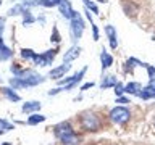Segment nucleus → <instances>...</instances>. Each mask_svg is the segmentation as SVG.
<instances>
[{
	"mask_svg": "<svg viewBox=\"0 0 155 145\" xmlns=\"http://www.w3.org/2000/svg\"><path fill=\"white\" fill-rule=\"evenodd\" d=\"M86 71H87V68H82V69L79 72H76L74 76H71V77H65V79H58V84L60 85H65V90H70L73 89L78 82H79L82 79V76L86 74Z\"/></svg>",
	"mask_w": 155,
	"mask_h": 145,
	"instance_id": "423d86ee",
	"label": "nucleus"
},
{
	"mask_svg": "<svg viewBox=\"0 0 155 145\" xmlns=\"http://www.w3.org/2000/svg\"><path fill=\"white\" fill-rule=\"evenodd\" d=\"M52 40L53 42H60V34H58V29L53 27V36H52Z\"/></svg>",
	"mask_w": 155,
	"mask_h": 145,
	"instance_id": "c85d7f7f",
	"label": "nucleus"
},
{
	"mask_svg": "<svg viewBox=\"0 0 155 145\" xmlns=\"http://www.w3.org/2000/svg\"><path fill=\"white\" fill-rule=\"evenodd\" d=\"M10 129H13V126L8 123L7 119H0V132H5V130H10Z\"/></svg>",
	"mask_w": 155,
	"mask_h": 145,
	"instance_id": "b1692460",
	"label": "nucleus"
},
{
	"mask_svg": "<svg viewBox=\"0 0 155 145\" xmlns=\"http://www.w3.org/2000/svg\"><path fill=\"white\" fill-rule=\"evenodd\" d=\"M3 24H5V18H0V36H2V32H3Z\"/></svg>",
	"mask_w": 155,
	"mask_h": 145,
	"instance_id": "c756f323",
	"label": "nucleus"
},
{
	"mask_svg": "<svg viewBox=\"0 0 155 145\" xmlns=\"http://www.w3.org/2000/svg\"><path fill=\"white\" fill-rule=\"evenodd\" d=\"M92 85H94V82H87V84H84L81 87V90H86V89H89V87H92Z\"/></svg>",
	"mask_w": 155,
	"mask_h": 145,
	"instance_id": "7c9ffc66",
	"label": "nucleus"
},
{
	"mask_svg": "<svg viewBox=\"0 0 155 145\" xmlns=\"http://www.w3.org/2000/svg\"><path fill=\"white\" fill-rule=\"evenodd\" d=\"M116 84H118V81H116L115 76H105L104 81H102V84H100V87L102 89H108V87H115Z\"/></svg>",
	"mask_w": 155,
	"mask_h": 145,
	"instance_id": "f3484780",
	"label": "nucleus"
},
{
	"mask_svg": "<svg viewBox=\"0 0 155 145\" xmlns=\"http://www.w3.org/2000/svg\"><path fill=\"white\" fill-rule=\"evenodd\" d=\"M55 56H57V48H52V50H47V52L41 53V55L36 53V56H34L32 61L36 63L37 66H48V65H52V61L55 60Z\"/></svg>",
	"mask_w": 155,
	"mask_h": 145,
	"instance_id": "39448f33",
	"label": "nucleus"
},
{
	"mask_svg": "<svg viewBox=\"0 0 155 145\" xmlns=\"http://www.w3.org/2000/svg\"><path fill=\"white\" fill-rule=\"evenodd\" d=\"M91 26H92V32H94V40H99V29L94 24V21H91Z\"/></svg>",
	"mask_w": 155,
	"mask_h": 145,
	"instance_id": "cd10ccee",
	"label": "nucleus"
},
{
	"mask_svg": "<svg viewBox=\"0 0 155 145\" xmlns=\"http://www.w3.org/2000/svg\"><path fill=\"white\" fill-rule=\"evenodd\" d=\"M45 81V77L39 76L36 71L32 69H23L18 76H15L10 79V85L13 89H19V87H34L37 84H42Z\"/></svg>",
	"mask_w": 155,
	"mask_h": 145,
	"instance_id": "f257e3e1",
	"label": "nucleus"
},
{
	"mask_svg": "<svg viewBox=\"0 0 155 145\" xmlns=\"http://www.w3.org/2000/svg\"><path fill=\"white\" fill-rule=\"evenodd\" d=\"M61 0H39V5L41 7H45V8H53V7H58Z\"/></svg>",
	"mask_w": 155,
	"mask_h": 145,
	"instance_id": "aec40b11",
	"label": "nucleus"
},
{
	"mask_svg": "<svg viewBox=\"0 0 155 145\" xmlns=\"http://www.w3.org/2000/svg\"><path fill=\"white\" fill-rule=\"evenodd\" d=\"M61 143L63 145H78L79 143V135H76V132L73 134H68L61 139Z\"/></svg>",
	"mask_w": 155,
	"mask_h": 145,
	"instance_id": "2eb2a0df",
	"label": "nucleus"
},
{
	"mask_svg": "<svg viewBox=\"0 0 155 145\" xmlns=\"http://www.w3.org/2000/svg\"><path fill=\"white\" fill-rule=\"evenodd\" d=\"M3 145H12V143H3Z\"/></svg>",
	"mask_w": 155,
	"mask_h": 145,
	"instance_id": "473e14b6",
	"label": "nucleus"
},
{
	"mask_svg": "<svg viewBox=\"0 0 155 145\" xmlns=\"http://www.w3.org/2000/svg\"><path fill=\"white\" fill-rule=\"evenodd\" d=\"M71 36H73V40H78V39H81L82 32H84V21H82L81 14L74 11L71 16Z\"/></svg>",
	"mask_w": 155,
	"mask_h": 145,
	"instance_id": "f03ea898",
	"label": "nucleus"
},
{
	"mask_svg": "<svg viewBox=\"0 0 155 145\" xmlns=\"http://www.w3.org/2000/svg\"><path fill=\"white\" fill-rule=\"evenodd\" d=\"M129 118H131L129 110L124 108V106H115V108L110 111V119L113 121L115 124H126L129 121Z\"/></svg>",
	"mask_w": 155,
	"mask_h": 145,
	"instance_id": "7ed1b4c3",
	"label": "nucleus"
},
{
	"mask_svg": "<svg viewBox=\"0 0 155 145\" xmlns=\"http://www.w3.org/2000/svg\"><path fill=\"white\" fill-rule=\"evenodd\" d=\"M39 110H41V102H26L21 106L23 113H34V111H39Z\"/></svg>",
	"mask_w": 155,
	"mask_h": 145,
	"instance_id": "ddd939ff",
	"label": "nucleus"
},
{
	"mask_svg": "<svg viewBox=\"0 0 155 145\" xmlns=\"http://www.w3.org/2000/svg\"><path fill=\"white\" fill-rule=\"evenodd\" d=\"M34 23V16L31 14V11H29V8L26 10V11L23 13V24L24 26H29V24Z\"/></svg>",
	"mask_w": 155,
	"mask_h": 145,
	"instance_id": "4be33fe9",
	"label": "nucleus"
},
{
	"mask_svg": "<svg viewBox=\"0 0 155 145\" xmlns=\"http://www.w3.org/2000/svg\"><path fill=\"white\" fill-rule=\"evenodd\" d=\"M79 53H81V47H76V45L71 47L70 50L65 53V58H63V61L70 63V61H73V60H76V58L79 56Z\"/></svg>",
	"mask_w": 155,
	"mask_h": 145,
	"instance_id": "f8f14e48",
	"label": "nucleus"
},
{
	"mask_svg": "<svg viewBox=\"0 0 155 145\" xmlns=\"http://www.w3.org/2000/svg\"><path fill=\"white\" fill-rule=\"evenodd\" d=\"M21 56L26 58V60H34V56H36V52H32L31 48H23V50H21Z\"/></svg>",
	"mask_w": 155,
	"mask_h": 145,
	"instance_id": "5701e85b",
	"label": "nucleus"
},
{
	"mask_svg": "<svg viewBox=\"0 0 155 145\" xmlns=\"http://www.w3.org/2000/svg\"><path fill=\"white\" fill-rule=\"evenodd\" d=\"M44 121H45V116H44V114H32V116H29V118H28V124L34 126V124L44 123Z\"/></svg>",
	"mask_w": 155,
	"mask_h": 145,
	"instance_id": "6ab92c4d",
	"label": "nucleus"
},
{
	"mask_svg": "<svg viewBox=\"0 0 155 145\" xmlns=\"http://www.w3.org/2000/svg\"><path fill=\"white\" fill-rule=\"evenodd\" d=\"M58 8H60V13H61L66 19H71L73 13H74V10H73L71 3H70V0H61L60 5H58Z\"/></svg>",
	"mask_w": 155,
	"mask_h": 145,
	"instance_id": "1a4fd4ad",
	"label": "nucleus"
},
{
	"mask_svg": "<svg viewBox=\"0 0 155 145\" xmlns=\"http://www.w3.org/2000/svg\"><path fill=\"white\" fill-rule=\"evenodd\" d=\"M82 2H84V5H86L87 10H92L94 13H99V8H97V5H95L94 2H91V0H82Z\"/></svg>",
	"mask_w": 155,
	"mask_h": 145,
	"instance_id": "393cba45",
	"label": "nucleus"
},
{
	"mask_svg": "<svg viewBox=\"0 0 155 145\" xmlns=\"http://www.w3.org/2000/svg\"><path fill=\"white\" fill-rule=\"evenodd\" d=\"M116 102H118V103H129V100H128V98H123V97H120Z\"/></svg>",
	"mask_w": 155,
	"mask_h": 145,
	"instance_id": "2f4dec72",
	"label": "nucleus"
},
{
	"mask_svg": "<svg viewBox=\"0 0 155 145\" xmlns=\"http://www.w3.org/2000/svg\"><path fill=\"white\" fill-rule=\"evenodd\" d=\"M70 69H71V65H70V63H66V61H63V65L57 66V68H53L48 76H50L52 79H61V77L65 76Z\"/></svg>",
	"mask_w": 155,
	"mask_h": 145,
	"instance_id": "6e6552de",
	"label": "nucleus"
},
{
	"mask_svg": "<svg viewBox=\"0 0 155 145\" xmlns=\"http://www.w3.org/2000/svg\"><path fill=\"white\" fill-rule=\"evenodd\" d=\"M12 56H13L12 48H8L7 45H5V44H3V39H2V36H0V61H7V60H10Z\"/></svg>",
	"mask_w": 155,
	"mask_h": 145,
	"instance_id": "9b49d317",
	"label": "nucleus"
},
{
	"mask_svg": "<svg viewBox=\"0 0 155 145\" xmlns=\"http://www.w3.org/2000/svg\"><path fill=\"white\" fill-rule=\"evenodd\" d=\"M81 126L86 130H97L100 127V121L94 113H84L81 116Z\"/></svg>",
	"mask_w": 155,
	"mask_h": 145,
	"instance_id": "20e7f679",
	"label": "nucleus"
},
{
	"mask_svg": "<svg viewBox=\"0 0 155 145\" xmlns=\"http://www.w3.org/2000/svg\"><path fill=\"white\" fill-rule=\"evenodd\" d=\"M115 94L118 95V97L124 94V87H123V84H120V82H118V84L115 85Z\"/></svg>",
	"mask_w": 155,
	"mask_h": 145,
	"instance_id": "a878e982",
	"label": "nucleus"
},
{
	"mask_svg": "<svg viewBox=\"0 0 155 145\" xmlns=\"http://www.w3.org/2000/svg\"><path fill=\"white\" fill-rule=\"evenodd\" d=\"M100 61H102V69H107V68H110L111 65H113V56H111L110 53H107L105 50H102Z\"/></svg>",
	"mask_w": 155,
	"mask_h": 145,
	"instance_id": "4468645a",
	"label": "nucleus"
},
{
	"mask_svg": "<svg viewBox=\"0 0 155 145\" xmlns=\"http://www.w3.org/2000/svg\"><path fill=\"white\" fill-rule=\"evenodd\" d=\"M140 90H142V85H140L139 82H129L128 85H124V92H126V94H134V95H137Z\"/></svg>",
	"mask_w": 155,
	"mask_h": 145,
	"instance_id": "dca6fc26",
	"label": "nucleus"
},
{
	"mask_svg": "<svg viewBox=\"0 0 155 145\" xmlns=\"http://www.w3.org/2000/svg\"><path fill=\"white\" fill-rule=\"evenodd\" d=\"M147 71H149V79H150V82H152L155 79V68L153 66H147Z\"/></svg>",
	"mask_w": 155,
	"mask_h": 145,
	"instance_id": "bb28decb",
	"label": "nucleus"
},
{
	"mask_svg": "<svg viewBox=\"0 0 155 145\" xmlns=\"http://www.w3.org/2000/svg\"><path fill=\"white\" fill-rule=\"evenodd\" d=\"M105 32H107V37H108V40H110V47L115 50L116 45H118V39H116L115 27L111 26V24H108V26H105Z\"/></svg>",
	"mask_w": 155,
	"mask_h": 145,
	"instance_id": "9d476101",
	"label": "nucleus"
},
{
	"mask_svg": "<svg viewBox=\"0 0 155 145\" xmlns=\"http://www.w3.org/2000/svg\"><path fill=\"white\" fill-rule=\"evenodd\" d=\"M26 10H28V7H24L23 3L21 5H15V7L8 11V14H10V16H12V14H23Z\"/></svg>",
	"mask_w": 155,
	"mask_h": 145,
	"instance_id": "412c9836",
	"label": "nucleus"
},
{
	"mask_svg": "<svg viewBox=\"0 0 155 145\" xmlns=\"http://www.w3.org/2000/svg\"><path fill=\"white\" fill-rule=\"evenodd\" d=\"M2 90H3V95L7 97L8 100H12V102H19L21 100V97H19L13 89H10V87H5V89H2Z\"/></svg>",
	"mask_w": 155,
	"mask_h": 145,
	"instance_id": "a211bd4d",
	"label": "nucleus"
},
{
	"mask_svg": "<svg viewBox=\"0 0 155 145\" xmlns=\"http://www.w3.org/2000/svg\"><path fill=\"white\" fill-rule=\"evenodd\" d=\"M53 132H55V135L58 139H63L65 135H68V134H73L74 130H73V126L68 123V121H63V123H60V124H57L55 127H53Z\"/></svg>",
	"mask_w": 155,
	"mask_h": 145,
	"instance_id": "0eeeda50",
	"label": "nucleus"
}]
</instances>
